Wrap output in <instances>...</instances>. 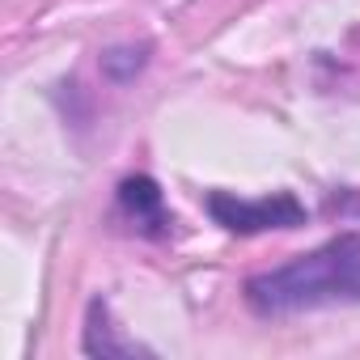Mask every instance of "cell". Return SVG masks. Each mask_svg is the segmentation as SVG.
<instances>
[{"instance_id":"1","label":"cell","mask_w":360,"mask_h":360,"mask_svg":"<svg viewBox=\"0 0 360 360\" xmlns=\"http://www.w3.org/2000/svg\"><path fill=\"white\" fill-rule=\"evenodd\" d=\"M246 305L259 318H288L330 305H360V233H339L326 246L246 280Z\"/></svg>"},{"instance_id":"2","label":"cell","mask_w":360,"mask_h":360,"mask_svg":"<svg viewBox=\"0 0 360 360\" xmlns=\"http://www.w3.org/2000/svg\"><path fill=\"white\" fill-rule=\"evenodd\" d=\"M208 212L221 229L229 233H267V229H297L305 225V204L292 191H276L263 200H242L233 191H212L208 195Z\"/></svg>"},{"instance_id":"3","label":"cell","mask_w":360,"mask_h":360,"mask_svg":"<svg viewBox=\"0 0 360 360\" xmlns=\"http://www.w3.org/2000/svg\"><path fill=\"white\" fill-rule=\"evenodd\" d=\"M119 208L123 217L144 233V238H165L174 229V217L165 208V195L161 187L153 183L148 174H136V178H123L119 183Z\"/></svg>"},{"instance_id":"4","label":"cell","mask_w":360,"mask_h":360,"mask_svg":"<svg viewBox=\"0 0 360 360\" xmlns=\"http://www.w3.org/2000/svg\"><path fill=\"white\" fill-rule=\"evenodd\" d=\"M85 356H136V352H148V347H140L136 339H119V330H115V322H110V309H106V301H94L89 305V318H85Z\"/></svg>"},{"instance_id":"5","label":"cell","mask_w":360,"mask_h":360,"mask_svg":"<svg viewBox=\"0 0 360 360\" xmlns=\"http://www.w3.org/2000/svg\"><path fill=\"white\" fill-rule=\"evenodd\" d=\"M144 64H148V47H115V51L102 56V72L119 85H127Z\"/></svg>"}]
</instances>
